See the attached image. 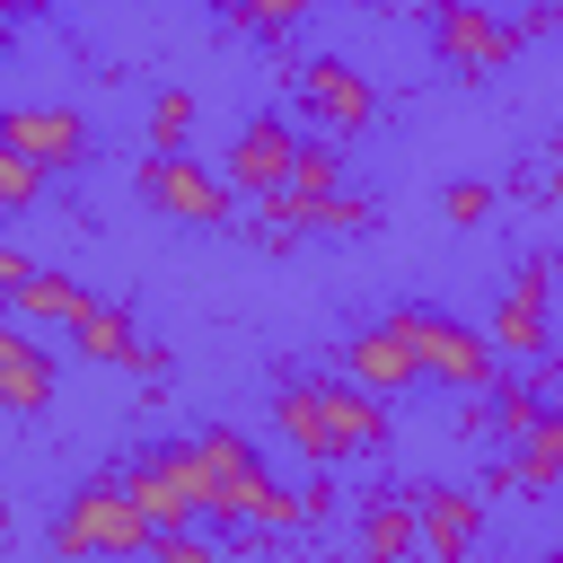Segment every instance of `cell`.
Wrapping results in <instances>:
<instances>
[{"instance_id": "1", "label": "cell", "mask_w": 563, "mask_h": 563, "mask_svg": "<svg viewBox=\"0 0 563 563\" xmlns=\"http://www.w3.org/2000/svg\"><path fill=\"white\" fill-rule=\"evenodd\" d=\"M273 422H282V440H290L299 457H317V466L361 457V449L387 440V405H378L369 387H352V378H290V387L273 396Z\"/></svg>"}, {"instance_id": "2", "label": "cell", "mask_w": 563, "mask_h": 563, "mask_svg": "<svg viewBox=\"0 0 563 563\" xmlns=\"http://www.w3.org/2000/svg\"><path fill=\"white\" fill-rule=\"evenodd\" d=\"M53 554H62V563H132V554H150V519H141L132 493L106 475V484L70 493V510L53 519Z\"/></svg>"}, {"instance_id": "3", "label": "cell", "mask_w": 563, "mask_h": 563, "mask_svg": "<svg viewBox=\"0 0 563 563\" xmlns=\"http://www.w3.org/2000/svg\"><path fill=\"white\" fill-rule=\"evenodd\" d=\"M194 449H202V466H211V519H246V528H299V519H308L299 493H282L238 431H211V440H194Z\"/></svg>"}, {"instance_id": "4", "label": "cell", "mask_w": 563, "mask_h": 563, "mask_svg": "<svg viewBox=\"0 0 563 563\" xmlns=\"http://www.w3.org/2000/svg\"><path fill=\"white\" fill-rule=\"evenodd\" d=\"M396 334L413 343V369H422V378H440V387L484 396V387L501 378L493 334H475V325H457V317H440V308H396Z\"/></svg>"}, {"instance_id": "5", "label": "cell", "mask_w": 563, "mask_h": 563, "mask_svg": "<svg viewBox=\"0 0 563 563\" xmlns=\"http://www.w3.org/2000/svg\"><path fill=\"white\" fill-rule=\"evenodd\" d=\"M123 493H132V510L150 519V528H194V519H211V466H202V449L185 440V449H150L132 475H114Z\"/></svg>"}, {"instance_id": "6", "label": "cell", "mask_w": 563, "mask_h": 563, "mask_svg": "<svg viewBox=\"0 0 563 563\" xmlns=\"http://www.w3.org/2000/svg\"><path fill=\"white\" fill-rule=\"evenodd\" d=\"M141 202H150V211H167V220H185V229H220L238 194H229V176L194 167L185 150H158V158L141 167Z\"/></svg>"}, {"instance_id": "7", "label": "cell", "mask_w": 563, "mask_h": 563, "mask_svg": "<svg viewBox=\"0 0 563 563\" xmlns=\"http://www.w3.org/2000/svg\"><path fill=\"white\" fill-rule=\"evenodd\" d=\"M431 35H440V62H449V70H466V79H493V70L519 53V26H501V18H493V9H475V0H440Z\"/></svg>"}, {"instance_id": "8", "label": "cell", "mask_w": 563, "mask_h": 563, "mask_svg": "<svg viewBox=\"0 0 563 563\" xmlns=\"http://www.w3.org/2000/svg\"><path fill=\"white\" fill-rule=\"evenodd\" d=\"M0 141H9L18 158H35L44 176L88 158V123H79L70 106H9V114H0Z\"/></svg>"}, {"instance_id": "9", "label": "cell", "mask_w": 563, "mask_h": 563, "mask_svg": "<svg viewBox=\"0 0 563 563\" xmlns=\"http://www.w3.org/2000/svg\"><path fill=\"white\" fill-rule=\"evenodd\" d=\"M299 97H308V114H317L325 132H361V123L378 114V88H369L352 62H334V53L299 62Z\"/></svg>"}, {"instance_id": "10", "label": "cell", "mask_w": 563, "mask_h": 563, "mask_svg": "<svg viewBox=\"0 0 563 563\" xmlns=\"http://www.w3.org/2000/svg\"><path fill=\"white\" fill-rule=\"evenodd\" d=\"M290 158H299V141H290L273 114H255V123L229 141V167H220V176H229V194H255V202H264V194L290 185Z\"/></svg>"}, {"instance_id": "11", "label": "cell", "mask_w": 563, "mask_h": 563, "mask_svg": "<svg viewBox=\"0 0 563 563\" xmlns=\"http://www.w3.org/2000/svg\"><path fill=\"white\" fill-rule=\"evenodd\" d=\"M343 378L369 387V396H396V387L422 378V369H413V343L396 334V317H387V325H361V334L343 343Z\"/></svg>"}, {"instance_id": "12", "label": "cell", "mask_w": 563, "mask_h": 563, "mask_svg": "<svg viewBox=\"0 0 563 563\" xmlns=\"http://www.w3.org/2000/svg\"><path fill=\"white\" fill-rule=\"evenodd\" d=\"M53 405V352L0 317V413H44Z\"/></svg>"}, {"instance_id": "13", "label": "cell", "mask_w": 563, "mask_h": 563, "mask_svg": "<svg viewBox=\"0 0 563 563\" xmlns=\"http://www.w3.org/2000/svg\"><path fill=\"white\" fill-rule=\"evenodd\" d=\"M545 282H554V273H545L537 255L510 273V299L493 308V352H501V361H510V352H545Z\"/></svg>"}, {"instance_id": "14", "label": "cell", "mask_w": 563, "mask_h": 563, "mask_svg": "<svg viewBox=\"0 0 563 563\" xmlns=\"http://www.w3.org/2000/svg\"><path fill=\"white\" fill-rule=\"evenodd\" d=\"M70 352H88V361H106V369H150V361H158L114 299H88V308L70 317Z\"/></svg>"}, {"instance_id": "15", "label": "cell", "mask_w": 563, "mask_h": 563, "mask_svg": "<svg viewBox=\"0 0 563 563\" xmlns=\"http://www.w3.org/2000/svg\"><path fill=\"white\" fill-rule=\"evenodd\" d=\"M475 528H484V501H475V493H449V484L413 493V537H422L440 563H457V554L475 545Z\"/></svg>"}, {"instance_id": "16", "label": "cell", "mask_w": 563, "mask_h": 563, "mask_svg": "<svg viewBox=\"0 0 563 563\" xmlns=\"http://www.w3.org/2000/svg\"><path fill=\"white\" fill-rule=\"evenodd\" d=\"M493 484H501V493H554V484H563V396L537 413V431L519 440V457H510Z\"/></svg>"}, {"instance_id": "17", "label": "cell", "mask_w": 563, "mask_h": 563, "mask_svg": "<svg viewBox=\"0 0 563 563\" xmlns=\"http://www.w3.org/2000/svg\"><path fill=\"white\" fill-rule=\"evenodd\" d=\"M9 308H18L26 325H70V317L88 308V290H79L70 273H44V264H35V273H26L18 290H9Z\"/></svg>"}, {"instance_id": "18", "label": "cell", "mask_w": 563, "mask_h": 563, "mask_svg": "<svg viewBox=\"0 0 563 563\" xmlns=\"http://www.w3.org/2000/svg\"><path fill=\"white\" fill-rule=\"evenodd\" d=\"M537 413H545L537 387H519V378H493V387H484V422H493V440H528Z\"/></svg>"}, {"instance_id": "19", "label": "cell", "mask_w": 563, "mask_h": 563, "mask_svg": "<svg viewBox=\"0 0 563 563\" xmlns=\"http://www.w3.org/2000/svg\"><path fill=\"white\" fill-rule=\"evenodd\" d=\"M422 537H413V501H378L369 519H361V554L369 563H405Z\"/></svg>"}, {"instance_id": "20", "label": "cell", "mask_w": 563, "mask_h": 563, "mask_svg": "<svg viewBox=\"0 0 563 563\" xmlns=\"http://www.w3.org/2000/svg\"><path fill=\"white\" fill-rule=\"evenodd\" d=\"M211 9H229V18L255 26V35H290V26L308 18V0H211Z\"/></svg>"}, {"instance_id": "21", "label": "cell", "mask_w": 563, "mask_h": 563, "mask_svg": "<svg viewBox=\"0 0 563 563\" xmlns=\"http://www.w3.org/2000/svg\"><path fill=\"white\" fill-rule=\"evenodd\" d=\"M35 194H44V167L0 141V211H35Z\"/></svg>"}, {"instance_id": "22", "label": "cell", "mask_w": 563, "mask_h": 563, "mask_svg": "<svg viewBox=\"0 0 563 563\" xmlns=\"http://www.w3.org/2000/svg\"><path fill=\"white\" fill-rule=\"evenodd\" d=\"M185 132H194V97L167 88V97L150 106V141H158V150H185Z\"/></svg>"}, {"instance_id": "23", "label": "cell", "mask_w": 563, "mask_h": 563, "mask_svg": "<svg viewBox=\"0 0 563 563\" xmlns=\"http://www.w3.org/2000/svg\"><path fill=\"white\" fill-rule=\"evenodd\" d=\"M440 211H449L457 229H475V220H493V185H475V176H457V185L440 194Z\"/></svg>"}, {"instance_id": "24", "label": "cell", "mask_w": 563, "mask_h": 563, "mask_svg": "<svg viewBox=\"0 0 563 563\" xmlns=\"http://www.w3.org/2000/svg\"><path fill=\"white\" fill-rule=\"evenodd\" d=\"M361 220H369V202H361V194H325V202H308V211H299V229H361Z\"/></svg>"}, {"instance_id": "25", "label": "cell", "mask_w": 563, "mask_h": 563, "mask_svg": "<svg viewBox=\"0 0 563 563\" xmlns=\"http://www.w3.org/2000/svg\"><path fill=\"white\" fill-rule=\"evenodd\" d=\"M150 563H211L202 528H150Z\"/></svg>"}, {"instance_id": "26", "label": "cell", "mask_w": 563, "mask_h": 563, "mask_svg": "<svg viewBox=\"0 0 563 563\" xmlns=\"http://www.w3.org/2000/svg\"><path fill=\"white\" fill-rule=\"evenodd\" d=\"M26 273H35V264H26V255H18V246H0V299H9V290H18V282H26Z\"/></svg>"}, {"instance_id": "27", "label": "cell", "mask_w": 563, "mask_h": 563, "mask_svg": "<svg viewBox=\"0 0 563 563\" xmlns=\"http://www.w3.org/2000/svg\"><path fill=\"white\" fill-rule=\"evenodd\" d=\"M545 202L563 211V141H554V176H545Z\"/></svg>"}, {"instance_id": "28", "label": "cell", "mask_w": 563, "mask_h": 563, "mask_svg": "<svg viewBox=\"0 0 563 563\" xmlns=\"http://www.w3.org/2000/svg\"><path fill=\"white\" fill-rule=\"evenodd\" d=\"M0 528H9V493H0Z\"/></svg>"}, {"instance_id": "29", "label": "cell", "mask_w": 563, "mask_h": 563, "mask_svg": "<svg viewBox=\"0 0 563 563\" xmlns=\"http://www.w3.org/2000/svg\"><path fill=\"white\" fill-rule=\"evenodd\" d=\"M0 9H26V0H0Z\"/></svg>"}, {"instance_id": "30", "label": "cell", "mask_w": 563, "mask_h": 563, "mask_svg": "<svg viewBox=\"0 0 563 563\" xmlns=\"http://www.w3.org/2000/svg\"><path fill=\"white\" fill-rule=\"evenodd\" d=\"M545 563H563V554H545Z\"/></svg>"}]
</instances>
